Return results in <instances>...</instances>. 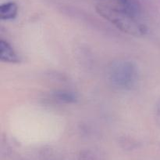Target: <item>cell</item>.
<instances>
[{"mask_svg": "<svg viewBox=\"0 0 160 160\" xmlns=\"http://www.w3.org/2000/svg\"><path fill=\"white\" fill-rule=\"evenodd\" d=\"M96 10L102 17L128 34L139 36L143 35L146 32V28L138 21L137 17L129 13L117 5L99 3L96 6Z\"/></svg>", "mask_w": 160, "mask_h": 160, "instance_id": "6da1fadb", "label": "cell"}, {"mask_svg": "<svg viewBox=\"0 0 160 160\" xmlns=\"http://www.w3.org/2000/svg\"><path fill=\"white\" fill-rule=\"evenodd\" d=\"M109 78L114 87L122 90L131 89L138 81V71L134 63L128 61L113 62L109 67Z\"/></svg>", "mask_w": 160, "mask_h": 160, "instance_id": "7a4b0ae2", "label": "cell"}, {"mask_svg": "<svg viewBox=\"0 0 160 160\" xmlns=\"http://www.w3.org/2000/svg\"><path fill=\"white\" fill-rule=\"evenodd\" d=\"M0 58L2 61L7 63H18L20 61L12 45L3 39L0 41Z\"/></svg>", "mask_w": 160, "mask_h": 160, "instance_id": "3957f363", "label": "cell"}, {"mask_svg": "<svg viewBox=\"0 0 160 160\" xmlns=\"http://www.w3.org/2000/svg\"><path fill=\"white\" fill-rule=\"evenodd\" d=\"M17 13L18 6L14 2H6L0 6V17L2 20H12L17 17Z\"/></svg>", "mask_w": 160, "mask_h": 160, "instance_id": "277c9868", "label": "cell"}, {"mask_svg": "<svg viewBox=\"0 0 160 160\" xmlns=\"http://www.w3.org/2000/svg\"><path fill=\"white\" fill-rule=\"evenodd\" d=\"M54 97L56 100L67 104L76 103L78 97L74 92L68 90H58L54 93Z\"/></svg>", "mask_w": 160, "mask_h": 160, "instance_id": "5b68a950", "label": "cell"}]
</instances>
